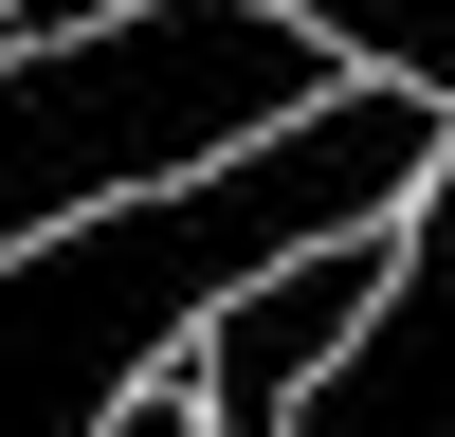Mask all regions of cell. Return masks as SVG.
<instances>
[{
  "mask_svg": "<svg viewBox=\"0 0 455 437\" xmlns=\"http://www.w3.org/2000/svg\"><path fill=\"white\" fill-rule=\"evenodd\" d=\"M291 437H455V146H437L419 201H401V291L347 328V364L291 401Z\"/></svg>",
  "mask_w": 455,
  "mask_h": 437,
  "instance_id": "4",
  "label": "cell"
},
{
  "mask_svg": "<svg viewBox=\"0 0 455 437\" xmlns=\"http://www.w3.org/2000/svg\"><path fill=\"white\" fill-rule=\"evenodd\" d=\"M347 36L291 19V0H128L92 36H36L0 55V255L55 237V218L128 201V182H182V164H237L274 146L291 109L347 91Z\"/></svg>",
  "mask_w": 455,
  "mask_h": 437,
  "instance_id": "2",
  "label": "cell"
},
{
  "mask_svg": "<svg viewBox=\"0 0 455 437\" xmlns=\"http://www.w3.org/2000/svg\"><path fill=\"white\" fill-rule=\"evenodd\" d=\"M92 437H219V419H201V383H182V364H146V383H128V401H109V419H92Z\"/></svg>",
  "mask_w": 455,
  "mask_h": 437,
  "instance_id": "5",
  "label": "cell"
},
{
  "mask_svg": "<svg viewBox=\"0 0 455 437\" xmlns=\"http://www.w3.org/2000/svg\"><path fill=\"white\" fill-rule=\"evenodd\" d=\"M437 146H455V109L419 91V73H364V91L291 109V128L237 146V164L128 182V201L19 237L0 255V437H92L237 274H274L291 237H347V218H401L437 182Z\"/></svg>",
  "mask_w": 455,
  "mask_h": 437,
  "instance_id": "1",
  "label": "cell"
},
{
  "mask_svg": "<svg viewBox=\"0 0 455 437\" xmlns=\"http://www.w3.org/2000/svg\"><path fill=\"white\" fill-rule=\"evenodd\" d=\"M0 19H19V0H0Z\"/></svg>",
  "mask_w": 455,
  "mask_h": 437,
  "instance_id": "6",
  "label": "cell"
},
{
  "mask_svg": "<svg viewBox=\"0 0 455 437\" xmlns=\"http://www.w3.org/2000/svg\"><path fill=\"white\" fill-rule=\"evenodd\" d=\"M383 291H401V218H347V237H291L274 274H237L201 310V364H182L201 419L219 437H291V401L347 364V328L383 310Z\"/></svg>",
  "mask_w": 455,
  "mask_h": 437,
  "instance_id": "3",
  "label": "cell"
}]
</instances>
